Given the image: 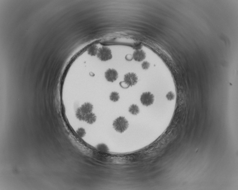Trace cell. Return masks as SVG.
<instances>
[{"label": "cell", "instance_id": "9a60e30c", "mask_svg": "<svg viewBox=\"0 0 238 190\" xmlns=\"http://www.w3.org/2000/svg\"><path fill=\"white\" fill-rule=\"evenodd\" d=\"M166 97L167 98L168 100L171 101V100H173V99L174 98V94H173L172 92H169V93H168V94L167 95Z\"/></svg>", "mask_w": 238, "mask_h": 190}, {"label": "cell", "instance_id": "7a4b0ae2", "mask_svg": "<svg viewBox=\"0 0 238 190\" xmlns=\"http://www.w3.org/2000/svg\"><path fill=\"white\" fill-rule=\"evenodd\" d=\"M97 57L102 61H107L112 59V51L108 47L102 46L98 49Z\"/></svg>", "mask_w": 238, "mask_h": 190}, {"label": "cell", "instance_id": "8992f818", "mask_svg": "<svg viewBox=\"0 0 238 190\" xmlns=\"http://www.w3.org/2000/svg\"><path fill=\"white\" fill-rule=\"evenodd\" d=\"M146 53L142 49L136 50L133 54V58L137 62H140L144 60L146 58Z\"/></svg>", "mask_w": 238, "mask_h": 190}, {"label": "cell", "instance_id": "6da1fadb", "mask_svg": "<svg viewBox=\"0 0 238 190\" xmlns=\"http://www.w3.org/2000/svg\"><path fill=\"white\" fill-rule=\"evenodd\" d=\"M129 123L127 120L123 116H120L113 121L114 128L116 131L122 133L125 131L129 127Z\"/></svg>", "mask_w": 238, "mask_h": 190}, {"label": "cell", "instance_id": "30bf717a", "mask_svg": "<svg viewBox=\"0 0 238 190\" xmlns=\"http://www.w3.org/2000/svg\"><path fill=\"white\" fill-rule=\"evenodd\" d=\"M129 112L133 115H136L140 112L138 106L136 105L133 104L129 108Z\"/></svg>", "mask_w": 238, "mask_h": 190}, {"label": "cell", "instance_id": "277c9868", "mask_svg": "<svg viewBox=\"0 0 238 190\" xmlns=\"http://www.w3.org/2000/svg\"><path fill=\"white\" fill-rule=\"evenodd\" d=\"M138 81V77L134 73H128L124 76V82L129 87L135 85L137 83Z\"/></svg>", "mask_w": 238, "mask_h": 190}, {"label": "cell", "instance_id": "ba28073f", "mask_svg": "<svg viewBox=\"0 0 238 190\" xmlns=\"http://www.w3.org/2000/svg\"><path fill=\"white\" fill-rule=\"evenodd\" d=\"M96 119L97 117L95 114L91 112L86 114L84 121L89 124H92L96 121Z\"/></svg>", "mask_w": 238, "mask_h": 190}, {"label": "cell", "instance_id": "9c48e42d", "mask_svg": "<svg viewBox=\"0 0 238 190\" xmlns=\"http://www.w3.org/2000/svg\"><path fill=\"white\" fill-rule=\"evenodd\" d=\"M98 46L95 44L92 45L88 49V54L91 56H95L98 53Z\"/></svg>", "mask_w": 238, "mask_h": 190}, {"label": "cell", "instance_id": "5b68a950", "mask_svg": "<svg viewBox=\"0 0 238 190\" xmlns=\"http://www.w3.org/2000/svg\"><path fill=\"white\" fill-rule=\"evenodd\" d=\"M118 76V73L114 69H109L105 73V78L109 82H115L117 80Z\"/></svg>", "mask_w": 238, "mask_h": 190}, {"label": "cell", "instance_id": "8fae6325", "mask_svg": "<svg viewBox=\"0 0 238 190\" xmlns=\"http://www.w3.org/2000/svg\"><path fill=\"white\" fill-rule=\"evenodd\" d=\"M120 97L119 94L117 92H113L111 93L110 96V99L111 101L113 102H116L118 101Z\"/></svg>", "mask_w": 238, "mask_h": 190}, {"label": "cell", "instance_id": "5bb4252c", "mask_svg": "<svg viewBox=\"0 0 238 190\" xmlns=\"http://www.w3.org/2000/svg\"><path fill=\"white\" fill-rule=\"evenodd\" d=\"M150 66V63L147 61H144L142 64V67L144 69H149Z\"/></svg>", "mask_w": 238, "mask_h": 190}, {"label": "cell", "instance_id": "3957f363", "mask_svg": "<svg viewBox=\"0 0 238 190\" xmlns=\"http://www.w3.org/2000/svg\"><path fill=\"white\" fill-rule=\"evenodd\" d=\"M140 101L143 105L150 106L154 102V96L150 92H144L140 96Z\"/></svg>", "mask_w": 238, "mask_h": 190}, {"label": "cell", "instance_id": "4fadbf2b", "mask_svg": "<svg viewBox=\"0 0 238 190\" xmlns=\"http://www.w3.org/2000/svg\"><path fill=\"white\" fill-rule=\"evenodd\" d=\"M98 150L102 152H107L108 150V148L104 144H99L98 146Z\"/></svg>", "mask_w": 238, "mask_h": 190}, {"label": "cell", "instance_id": "52a82bcc", "mask_svg": "<svg viewBox=\"0 0 238 190\" xmlns=\"http://www.w3.org/2000/svg\"><path fill=\"white\" fill-rule=\"evenodd\" d=\"M78 108L80 109V110L84 114L86 115L87 114L92 112V110L93 109V106L92 104L89 103H85L83 104L81 107Z\"/></svg>", "mask_w": 238, "mask_h": 190}, {"label": "cell", "instance_id": "7c38bea8", "mask_svg": "<svg viewBox=\"0 0 238 190\" xmlns=\"http://www.w3.org/2000/svg\"><path fill=\"white\" fill-rule=\"evenodd\" d=\"M77 134L81 137H83L85 135L86 132L84 128H80L78 129L77 130Z\"/></svg>", "mask_w": 238, "mask_h": 190}]
</instances>
